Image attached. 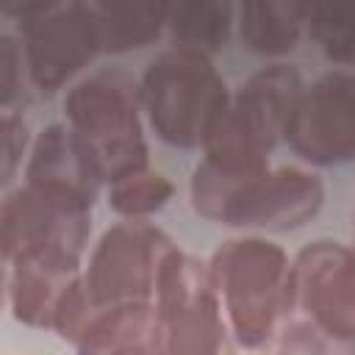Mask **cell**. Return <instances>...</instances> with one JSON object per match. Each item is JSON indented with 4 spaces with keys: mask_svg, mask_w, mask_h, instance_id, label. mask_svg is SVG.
Listing matches in <instances>:
<instances>
[{
    "mask_svg": "<svg viewBox=\"0 0 355 355\" xmlns=\"http://www.w3.org/2000/svg\"><path fill=\"white\" fill-rule=\"evenodd\" d=\"M227 330L244 349L272 344L294 316L288 252L266 236L227 239L208 261Z\"/></svg>",
    "mask_w": 355,
    "mask_h": 355,
    "instance_id": "obj_1",
    "label": "cell"
},
{
    "mask_svg": "<svg viewBox=\"0 0 355 355\" xmlns=\"http://www.w3.org/2000/svg\"><path fill=\"white\" fill-rule=\"evenodd\" d=\"M67 125L86 147L103 183H116L147 169L139 86L119 69L75 80L64 97Z\"/></svg>",
    "mask_w": 355,
    "mask_h": 355,
    "instance_id": "obj_2",
    "label": "cell"
},
{
    "mask_svg": "<svg viewBox=\"0 0 355 355\" xmlns=\"http://www.w3.org/2000/svg\"><path fill=\"white\" fill-rule=\"evenodd\" d=\"M139 97L155 136L180 150L205 147L230 103L227 83L214 61L178 47L158 53L147 64Z\"/></svg>",
    "mask_w": 355,
    "mask_h": 355,
    "instance_id": "obj_3",
    "label": "cell"
},
{
    "mask_svg": "<svg viewBox=\"0 0 355 355\" xmlns=\"http://www.w3.org/2000/svg\"><path fill=\"white\" fill-rule=\"evenodd\" d=\"M305 86L308 83L300 69L291 64L277 61L261 67L239 86L236 94H230L202 155L236 169L269 166V153L280 139H286Z\"/></svg>",
    "mask_w": 355,
    "mask_h": 355,
    "instance_id": "obj_4",
    "label": "cell"
},
{
    "mask_svg": "<svg viewBox=\"0 0 355 355\" xmlns=\"http://www.w3.org/2000/svg\"><path fill=\"white\" fill-rule=\"evenodd\" d=\"M92 233V205L22 183L0 205L3 263H39L80 275Z\"/></svg>",
    "mask_w": 355,
    "mask_h": 355,
    "instance_id": "obj_5",
    "label": "cell"
},
{
    "mask_svg": "<svg viewBox=\"0 0 355 355\" xmlns=\"http://www.w3.org/2000/svg\"><path fill=\"white\" fill-rule=\"evenodd\" d=\"M155 338L150 355H222L227 322L208 263L175 250L155 288Z\"/></svg>",
    "mask_w": 355,
    "mask_h": 355,
    "instance_id": "obj_6",
    "label": "cell"
},
{
    "mask_svg": "<svg viewBox=\"0 0 355 355\" xmlns=\"http://www.w3.org/2000/svg\"><path fill=\"white\" fill-rule=\"evenodd\" d=\"M19 25V42L31 86L53 94L72 83L100 53L89 3L78 0H33L3 8Z\"/></svg>",
    "mask_w": 355,
    "mask_h": 355,
    "instance_id": "obj_7",
    "label": "cell"
},
{
    "mask_svg": "<svg viewBox=\"0 0 355 355\" xmlns=\"http://www.w3.org/2000/svg\"><path fill=\"white\" fill-rule=\"evenodd\" d=\"M175 250V241L161 227L144 219H125L100 236L80 275L89 294L103 308L150 302L155 300L161 269Z\"/></svg>",
    "mask_w": 355,
    "mask_h": 355,
    "instance_id": "obj_8",
    "label": "cell"
},
{
    "mask_svg": "<svg viewBox=\"0 0 355 355\" xmlns=\"http://www.w3.org/2000/svg\"><path fill=\"white\" fill-rule=\"evenodd\" d=\"M286 141L313 166L355 161V69H330L305 86Z\"/></svg>",
    "mask_w": 355,
    "mask_h": 355,
    "instance_id": "obj_9",
    "label": "cell"
},
{
    "mask_svg": "<svg viewBox=\"0 0 355 355\" xmlns=\"http://www.w3.org/2000/svg\"><path fill=\"white\" fill-rule=\"evenodd\" d=\"M322 205L324 183L316 172L294 164L266 166L239 186L222 214V225L255 233H286L311 222Z\"/></svg>",
    "mask_w": 355,
    "mask_h": 355,
    "instance_id": "obj_10",
    "label": "cell"
},
{
    "mask_svg": "<svg viewBox=\"0 0 355 355\" xmlns=\"http://www.w3.org/2000/svg\"><path fill=\"white\" fill-rule=\"evenodd\" d=\"M294 313L324 330L355 338V250L316 239L291 258Z\"/></svg>",
    "mask_w": 355,
    "mask_h": 355,
    "instance_id": "obj_11",
    "label": "cell"
},
{
    "mask_svg": "<svg viewBox=\"0 0 355 355\" xmlns=\"http://www.w3.org/2000/svg\"><path fill=\"white\" fill-rule=\"evenodd\" d=\"M25 183L92 205L103 180L75 130L67 122H53L31 144Z\"/></svg>",
    "mask_w": 355,
    "mask_h": 355,
    "instance_id": "obj_12",
    "label": "cell"
},
{
    "mask_svg": "<svg viewBox=\"0 0 355 355\" xmlns=\"http://www.w3.org/2000/svg\"><path fill=\"white\" fill-rule=\"evenodd\" d=\"M155 302H119L103 308L78 338V355H150L155 338Z\"/></svg>",
    "mask_w": 355,
    "mask_h": 355,
    "instance_id": "obj_13",
    "label": "cell"
},
{
    "mask_svg": "<svg viewBox=\"0 0 355 355\" xmlns=\"http://www.w3.org/2000/svg\"><path fill=\"white\" fill-rule=\"evenodd\" d=\"M311 6L280 3V0H250L236 6V28L247 50L280 58L297 50L302 36H308Z\"/></svg>",
    "mask_w": 355,
    "mask_h": 355,
    "instance_id": "obj_14",
    "label": "cell"
},
{
    "mask_svg": "<svg viewBox=\"0 0 355 355\" xmlns=\"http://www.w3.org/2000/svg\"><path fill=\"white\" fill-rule=\"evenodd\" d=\"M94 36L100 53H130L141 50L166 33V3H125L103 0L89 3Z\"/></svg>",
    "mask_w": 355,
    "mask_h": 355,
    "instance_id": "obj_15",
    "label": "cell"
},
{
    "mask_svg": "<svg viewBox=\"0 0 355 355\" xmlns=\"http://www.w3.org/2000/svg\"><path fill=\"white\" fill-rule=\"evenodd\" d=\"M78 275H64L39 263H6V302L17 322L53 327L58 302Z\"/></svg>",
    "mask_w": 355,
    "mask_h": 355,
    "instance_id": "obj_16",
    "label": "cell"
},
{
    "mask_svg": "<svg viewBox=\"0 0 355 355\" xmlns=\"http://www.w3.org/2000/svg\"><path fill=\"white\" fill-rule=\"evenodd\" d=\"M236 25V6L225 0H186L172 3L166 33L172 47L211 58L219 53Z\"/></svg>",
    "mask_w": 355,
    "mask_h": 355,
    "instance_id": "obj_17",
    "label": "cell"
},
{
    "mask_svg": "<svg viewBox=\"0 0 355 355\" xmlns=\"http://www.w3.org/2000/svg\"><path fill=\"white\" fill-rule=\"evenodd\" d=\"M175 194V186L166 175L144 169L128 175L108 186V205L125 219H147L150 214L161 211Z\"/></svg>",
    "mask_w": 355,
    "mask_h": 355,
    "instance_id": "obj_18",
    "label": "cell"
},
{
    "mask_svg": "<svg viewBox=\"0 0 355 355\" xmlns=\"http://www.w3.org/2000/svg\"><path fill=\"white\" fill-rule=\"evenodd\" d=\"M308 36L333 64L341 69L355 67V8L311 6Z\"/></svg>",
    "mask_w": 355,
    "mask_h": 355,
    "instance_id": "obj_19",
    "label": "cell"
},
{
    "mask_svg": "<svg viewBox=\"0 0 355 355\" xmlns=\"http://www.w3.org/2000/svg\"><path fill=\"white\" fill-rule=\"evenodd\" d=\"M272 355H355V338L336 336L322 324L294 313L280 327Z\"/></svg>",
    "mask_w": 355,
    "mask_h": 355,
    "instance_id": "obj_20",
    "label": "cell"
},
{
    "mask_svg": "<svg viewBox=\"0 0 355 355\" xmlns=\"http://www.w3.org/2000/svg\"><path fill=\"white\" fill-rule=\"evenodd\" d=\"M100 311H103V305L94 302V297L89 294V288L83 283V275H78L67 286V291H64V297L58 302V311H55V319H53V330L64 341H69L75 347L78 338L86 333V327L92 324V319Z\"/></svg>",
    "mask_w": 355,
    "mask_h": 355,
    "instance_id": "obj_21",
    "label": "cell"
},
{
    "mask_svg": "<svg viewBox=\"0 0 355 355\" xmlns=\"http://www.w3.org/2000/svg\"><path fill=\"white\" fill-rule=\"evenodd\" d=\"M25 83H31L25 50L19 36L0 33V105L3 111H14V103L22 97Z\"/></svg>",
    "mask_w": 355,
    "mask_h": 355,
    "instance_id": "obj_22",
    "label": "cell"
},
{
    "mask_svg": "<svg viewBox=\"0 0 355 355\" xmlns=\"http://www.w3.org/2000/svg\"><path fill=\"white\" fill-rule=\"evenodd\" d=\"M31 144L33 141H31L28 122L22 119V114L3 111L0 114V175H3V183H8L14 178L22 158L31 153Z\"/></svg>",
    "mask_w": 355,
    "mask_h": 355,
    "instance_id": "obj_23",
    "label": "cell"
}]
</instances>
